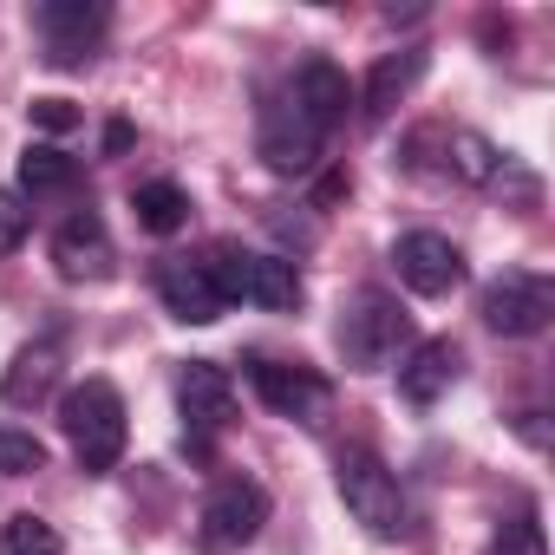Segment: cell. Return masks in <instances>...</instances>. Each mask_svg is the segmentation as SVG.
I'll return each instance as SVG.
<instances>
[{
  "label": "cell",
  "mask_w": 555,
  "mask_h": 555,
  "mask_svg": "<svg viewBox=\"0 0 555 555\" xmlns=\"http://www.w3.org/2000/svg\"><path fill=\"white\" fill-rule=\"evenodd\" d=\"M60 431H66V444H73V457H79L86 477L118 470V457H125V444H131L118 386H112V379H79V386L60 399Z\"/></svg>",
  "instance_id": "6da1fadb"
},
{
  "label": "cell",
  "mask_w": 555,
  "mask_h": 555,
  "mask_svg": "<svg viewBox=\"0 0 555 555\" xmlns=\"http://www.w3.org/2000/svg\"><path fill=\"white\" fill-rule=\"evenodd\" d=\"M334 490H340L347 516H353L366 535L399 542V535L412 529V503H405V490H399V477H392V464H386L379 451L347 444V451L334 457Z\"/></svg>",
  "instance_id": "7a4b0ae2"
},
{
  "label": "cell",
  "mask_w": 555,
  "mask_h": 555,
  "mask_svg": "<svg viewBox=\"0 0 555 555\" xmlns=\"http://www.w3.org/2000/svg\"><path fill=\"white\" fill-rule=\"evenodd\" d=\"M203 268H209V282H216L222 301H255L268 314H288L308 295L301 288V268L288 255H261V248H242V242H216L203 255Z\"/></svg>",
  "instance_id": "3957f363"
},
{
  "label": "cell",
  "mask_w": 555,
  "mask_h": 555,
  "mask_svg": "<svg viewBox=\"0 0 555 555\" xmlns=\"http://www.w3.org/2000/svg\"><path fill=\"white\" fill-rule=\"evenodd\" d=\"M334 340H340V360H347L353 373H386V366L412 347V314H405L399 295H386V288H353L347 308H340Z\"/></svg>",
  "instance_id": "277c9868"
},
{
  "label": "cell",
  "mask_w": 555,
  "mask_h": 555,
  "mask_svg": "<svg viewBox=\"0 0 555 555\" xmlns=\"http://www.w3.org/2000/svg\"><path fill=\"white\" fill-rule=\"evenodd\" d=\"M268 522V490L255 477H216L196 509V555H242Z\"/></svg>",
  "instance_id": "5b68a950"
},
{
  "label": "cell",
  "mask_w": 555,
  "mask_h": 555,
  "mask_svg": "<svg viewBox=\"0 0 555 555\" xmlns=\"http://www.w3.org/2000/svg\"><path fill=\"white\" fill-rule=\"evenodd\" d=\"M477 314H483L490 334H503V340H529V334L548 327V314H555V288H548V274H535V268H503L496 282L483 288Z\"/></svg>",
  "instance_id": "8992f818"
},
{
  "label": "cell",
  "mask_w": 555,
  "mask_h": 555,
  "mask_svg": "<svg viewBox=\"0 0 555 555\" xmlns=\"http://www.w3.org/2000/svg\"><path fill=\"white\" fill-rule=\"evenodd\" d=\"M248 386H255V399L274 418H295V425H321L327 405H334V386L314 366H301V360H268V353H255L248 360Z\"/></svg>",
  "instance_id": "52a82bcc"
},
{
  "label": "cell",
  "mask_w": 555,
  "mask_h": 555,
  "mask_svg": "<svg viewBox=\"0 0 555 555\" xmlns=\"http://www.w3.org/2000/svg\"><path fill=\"white\" fill-rule=\"evenodd\" d=\"M105 27H112L105 0H40L34 8V34H40L47 66H86L92 47L105 40Z\"/></svg>",
  "instance_id": "ba28073f"
},
{
  "label": "cell",
  "mask_w": 555,
  "mask_h": 555,
  "mask_svg": "<svg viewBox=\"0 0 555 555\" xmlns=\"http://www.w3.org/2000/svg\"><path fill=\"white\" fill-rule=\"evenodd\" d=\"M321 144H327V131H321L295 99H268V105H261L255 157H261L274 177H308V170L321 164Z\"/></svg>",
  "instance_id": "9c48e42d"
},
{
  "label": "cell",
  "mask_w": 555,
  "mask_h": 555,
  "mask_svg": "<svg viewBox=\"0 0 555 555\" xmlns=\"http://www.w3.org/2000/svg\"><path fill=\"white\" fill-rule=\"evenodd\" d=\"M392 268H399V282H405L412 295H425V301L464 288V248H457L451 235H438V229L399 235V242H392Z\"/></svg>",
  "instance_id": "30bf717a"
},
{
  "label": "cell",
  "mask_w": 555,
  "mask_h": 555,
  "mask_svg": "<svg viewBox=\"0 0 555 555\" xmlns=\"http://www.w3.org/2000/svg\"><path fill=\"white\" fill-rule=\"evenodd\" d=\"M53 268L66 274V282H105V274L118 268V248H112L99 209H73L53 229Z\"/></svg>",
  "instance_id": "8fae6325"
},
{
  "label": "cell",
  "mask_w": 555,
  "mask_h": 555,
  "mask_svg": "<svg viewBox=\"0 0 555 555\" xmlns=\"http://www.w3.org/2000/svg\"><path fill=\"white\" fill-rule=\"evenodd\" d=\"M157 301H164L170 321H183V327H209V321L229 314V301L216 295L203 255H170V261L157 268Z\"/></svg>",
  "instance_id": "7c38bea8"
},
{
  "label": "cell",
  "mask_w": 555,
  "mask_h": 555,
  "mask_svg": "<svg viewBox=\"0 0 555 555\" xmlns=\"http://www.w3.org/2000/svg\"><path fill=\"white\" fill-rule=\"evenodd\" d=\"M177 412H183V425H190L196 438L229 431V418H235V379H229L216 360H190V366L177 373Z\"/></svg>",
  "instance_id": "4fadbf2b"
},
{
  "label": "cell",
  "mask_w": 555,
  "mask_h": 555,
  "mask_svg": "<svg viewBox=\"0 0 555 555\" xmlns=\"http://www.w3.org/2000/svg\"><path fill=\"white\" fill-rule=\"evenodd\" d=\"M425 66H431V53H425V47L379 53V60H373V73H366V86H360V118H366V125H386V118L412 99V86L425 79Z\"/></svg>",
  "instance_id": "5bb4252c"
},
{
  "label": "cell",
  "mask_w": 555,
  "mask_h": 555,
  "mask_svg": "<svg viewBox=\"0 0 555 555\" xmlns=\"http://www.w3.org/2000/svg\"><path fill=\"white\" fill-rule=\"evenodd\" d=\"M431 144L444 151V157H438V170H444L451 183L490 190V183H503V177H509V157H503L490 138H477V131H431Z\"/></svg>",
  "instance_id": "9a60e30c"
},
{
  "label": "cell",
  "mask_w": 555,
  "mask_h": 555,
  "mask_svg": "<svg viewBox=\"0 0 555 555\" xmlns=\"http://www.w3.org/2000/svg\"><path fill=\"white\" fill-rule=\"evenodd\" d=\"M457 366H464V353H457L451 340H418V347L399 360V392H405L412 405H438V399L457 386Z\"/></svg>",
  "instance_id": "2e32d148"
},
{
  "label": "cell",
  "mask_w": 555,
  "mask_h": 555,
  "mask_svg": "<svg viewBox=\"0 0 555 555\" xmlns=\"http://www.w3.org/2000/svg\"><path fill=\"white\" fill-rule=\"evenodd\" d=\"M288 99H295L321 131H334V125L347 118V105H353V86H347V73H340L334 60H301V73H295Z\"/></svg>",
  "instance_id": "e0dca14e"
},
{
  "label": "cell",
  "mask_w": 555,
  "mask_h": 555,
  "mask_svg": "<svg viewBox=\"0 0 555 555\" xmlns=\"http://www.w3.org/2000/svg\"><path fill=\"white\" fill-rule=\"evenodd\" d=\"M53 386H60V340H34V347H21L8 360L0 399L8 405H40V399H53Z\"/></svg>",
  "instance_id": "ac0fdd59"
},
{
  "label": "cell",
  "mask_w": 555,
  "mask_h": 555,
  "mask_svg": "<svg viewBox=\"0 0 555 555\" xmlns=\"http://www.w3.org/2000/svg\"><path fill=\"white\" fill-rule=\"evenodd\" d=\"M79 183V157H66L60 144H27L21 151V190L27 196H60Z\"/></svg>",
  "instance_id": "d6986e66"
},
{
  "label": "cell",
  "mask_w": 555,
  "mask_h": 555,
  "mask_svg": "<svg viewBox=\"0 0 555 555\" xmlns=\"http://www.w3.org/2000/svg\"><path fill=\"white\" fill-rule=\"evenodd\" d=\"M131 209H138V222H144L151 235H177V229L190 222V190L170 183V177H157V183H138Z\"/></svg>",
  "instance_id": "ffe728a7"
},
{
  "label": "cell",
  "mask_w": 555,
  "mask_h": 555,
  "mask_svg": "<svg viewBox=\"0 0 555 555\" xmlns=\"http://www.w3.org/2000/svg\"><path fill=\"white\" fill-rule=\"evenodd\" d=\"M0 555H66V535H60L47 516L21 509V516L0 522Z\"/></svg>",
  "instance_id": "44dd1931"
},
{
  "label": "cell",
  "mask_w": 555,
  "mask_h": 555,
  "mask_svg": "<svg viewBox=\"0 0 555 555\" xmlns=\"http://www.w3.org/2000/svg\"><path fill=\"white\" fill-rule=\"evenodd\" d=\"M47 470V444L21 425H0V477H34Z\"/></svg>",
  "instance_id": "7402d4cb"
},
{
  "label": "cell",
  "mask_w": 555,
  "mask_h": 555,
  "mask_svg": "<svg viewBox=\"0 0 555 555\" xmlns=\"http://www.w3.org/2000/svg\"><path fill=\"white\" fill-rule=\"evenodd\" d=\"M496 555H548V542H542V522H535V516H516V522H503V535H496Z\"/></svg>",
  "instance_id": "603a6c76"
},
{
  "label": "cell",
  "mask_w": 555,
  "mask_h": 555,
  "mask_svg": "<svg viewBox=\"0 0 555 555\" xmlns=\"http://www.w3.org/2000/svg\"><path fill=\"white\" fill-rule=\"evenodd\" d=\"M27 242V203L14 190H0V255H14Z\"/></svg>",
  "instance_id": "cb8c5ba5"
},
{
  "label": "cell",
  "mask_w": 555,
  "mask_h": 555,
  "mask_svg": "<svg viewBox=\"0 0 555 555\" xmlns=\"http://www.w3.org/2000/svg\"><path fill=\"white\" fill-rule=\"evenodd\" d=\"M27 118H34L40 131H73V125H79V105H73V99H34Z\"/></svg>",
  "instance_id": "d4e9b609"
}]
</instances>
